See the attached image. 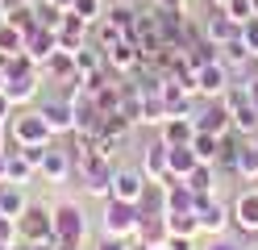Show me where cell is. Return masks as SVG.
Wrapping results in <instances>:
<instances>
[{"instance_id":"obj_1","label":"cell","mask_w":258,"mask_h":250,"mask_svg":"<svg viewBox=\"0 0 258 250\" xmlns=\"http://www.w3.org/2000/svg\"><path fill=\"white\" fill-rule=\"evenodd\" d=\"M50 217H54L58 250H84V242H88V213H84V205H75V200H54Z\"/></svg>"},{"instance_id":"obj_2","label":"cell","mask_w":258,"mask_h":250,"mask_svg":"<svg viewBox=\"0 0 258 250\" xmlns=\"http://www.w3.org/2000/svg\"><path fill=\"white\" fill-rule=\"evenodd\" d=\"M112 171H117V163L104 159L100 150H88V155L75 163L79 188H84V196H96V200H108V192H112Z\"/></svg>"},{"instance_id":"obj_3","label":"cell","mask_w":258,"mask_h":250,"mask_svg":"<svg viewBox=\"0 0 258 250\" xmlns=\"http://www.w3.org/2000/svg\"><path fill=\"white\" fill-rule=\"evenodd\" d=\"M9 142H13V146H50V142H54V133H50V125H46V117H42L38 105L13 113V121H9Z\"/></svg>"},{"instance_id":"obj_4","label":"cell","mask_w":258,"mask_h":250,"mask_svg":"<svg viewBox=\"0 0 258 250\" xmlns=\"http://www.w3.org/2000/svg\"><path fill=\"white\" fill-rule=\"evenodd\" d=\"M142 213L138 205H129V200H104V209H100V229L108 233V238H134L138 225H142Z\"/></svg>"},{"instance_id":"obj_5","label":"cell","mask_w":258,"mask_h":250,"mask_svg":"<svg viewBox=\"0 0 258 250\" xmlns=\"http://www.w3.org/2000/svg\"><path fill=\"white\" fill-rule=\"evenodd\" d=\"M225 105H229V117H233V129L241 133V138H250V133L258 129V109L250 100V79H233L229 88H225Z\"/></svg>"},{"instance_id":"obj_6","label":"cell","mask_w":258,"mask_h":250,"mask_svg":"<svg viewBox=\"0 0 258 250\" xmlns=\"http://www.w3.org/2000/svg\"><path fill=\"white\" fill-rule=\"evenodd\" d=\"M17 242H50V246H58L50 205H38V200H29V209L17 217Z\"/></svg>"},{"instance_id":"obj_7","label":"cell","mask_w":258,"mask_h":250,"mask_svg":"<svg viewBox=\"0 0 258 250\" xmlns=\"http://www.w3.org/2000/svg\"><path fill=\"white\" fill-rule=\"evenodd\" d=\"M196 217H200V233L204 238H217V233H229L233 225V213L229 205L213 192V196H196Z\"/></svg>"},{"instance_id":"obj_8","label":"cell","mask_w":258,"mask_h":250,"mask_svg":"<svg viewBox=\"0 0 258 250\" xmlns=\"http://www.w3.org/2000/svg\"><path fill=\"white\" fill-rule=\"evenodd\" d=\"M42 83H46L42 67H25V71H13V75H9L5 92H9V100H13L17 109H29V105L42 96Z\"/></svg>"},{"instance_id":"obj_9","label":"cell","mask_w":258,"mask_h":250,"mask_svg":"<svg viewBox=\"0 0 258 250\" xmlns=\"http://www.w3.org/2000/svg\"><path fill=\"white\" fill-rule=\"evenodd\" d=\"M229 213H233V229L246 233V238H258V188H241L229 200Z\"/></svg>"},{"instance_id":"obj_10","label":"cell","mask_w":258,"mask_h":250,"mask_svg":"<svg viewBox=\"0 0 258 250\" xmlns=\"http://www.w3.org/2000/svg\"><path fill=\"white\" fill-rule=\"evenodd\" d=\"M204 38L213 42V46H225V42H233L237 33H241V25L229 17V9L225 5H208V13H204Z\"/></svg>"},{"instance_id":"obj_11","label":"cell","mask_w":258,"mask_h":250,"mask_svg":"<svg viewBox=\"0 0 258 250\" xmlns=\"http://www.w3.org/2000/svg\"><path fill=\"white\" fill-rule=\"evenodd\" d=\"M38 109H42V117H46V125H50L54 138H62V133H71V129H75V105H71V96L38 100Z\"/></svg>"},{"instance_id":"obj_12","label":"cell","mask_w":258,"mask_h":250,"mask_svg":"<svg viewBox=\"0 0 258 250\" xmlns=\"http://www.w3.org/2000/svg\"><path fill=\"white\" fill-rule=\"evenodd\" d=\"M142 192H146V175H142V167H121L112 171V200H129V205H138Z\"/></svg>"},{"instance_id":"obj_13","label":"cell","mask_w":258,"mask_h":250,"mask_svg":"<svg viewBox=\"0 0 258 250\" xmlns=\"http://www.w3.org/2000/svg\"><path fill=\"white\" fill-rule=\"evenodd\" d=\"M38 175H42L46 183H67V179L75 175V159H71V150L50 142V150H46V159H42V167H38Z\"/></svg>"},{"instance_id":"obj_14","label":"cell","mask_w":258,"mask_h":250,"mask_svg":"<svg viewBox=\"0 0 258 250\" xmlns=\"http://www.w3.org/2000/svg\"><path fill=\"white\" fill-rule=\"evenodd\" d=\"M196 129H208V133H229L233 129V117H229V105L217 96V100H200V109H196Z\"/></svg>"},{"instance_id":"obj_15","label":"cell","mask_w":258,"mask_h":250,"mask_svg":"<svg viewBox=\"0 0 258 250\" xmlns=\"http://www.w3.org/2000/svg\"><path fill=\"white\" fill-rule=\"evenodd\" d=\"M138 167H142V175H146V179H154V183H171V171H167V142H163V138L146 142V146H142Z\"/></svg>"},{"instance_id":"obj_16","label":"cell","mask_w":258,"mask_h":250,"mask_svg":"<svg viewBox=\"0 0 258 250\" xmlns=\"http://www.w3.org/2000/svg\"><path fill=\"white\" fill-rule=\"evenodd\" d=\"M196 83H200V100H217L233 83V75H229V67L217 59V63H204L200 71H196Z\"/></svg>"},{"instance_id":"obj_17","label":"cell","mask_w":258,"mask_h":250,"mask_svg":"<svg viewBox=\"0 0 258 250\" xmlns=\"http://www.w3.org/2000/svg\"><path fill=\"white\" fill-rule=\"evenodd\" d=\"M217 59H221L225 67H229V75H233V79H250V75H254V71H250V63H254V55L246 50V42H241V33H237L233 42H225V46H217Z\"/></svg>"},{"instance_id":"obj_18","label":"cell","mask_w":258,"mask_h":250,"mask_svg":"<svg viewBox=\"0 0 258 250\" xmlns=\"http://www.w3.org/2000/svg\"><path fill=\"white\" fill-rule=\"evenodd\" d=\"M54 38H58V50H67V55H75V50H84L88 46V38H92V29L79 21V17L67 9V21H62L58 29H54Z\"/></svg>"},{"instance_id":"obj_19","label":"cell","mask_w":258,"mask_h":250,"mask_svg":"<svg viewBox=\"0 0 258 250\" xmlns=\"http://www.w3.org/2000/svg\"><path fill=\"white\" fill-rule=\"evenodd\" d=\"M237 150H241V133L229 129V133H221V146H217V171L221 179H237Z\"/></svg>"},{"instance_id":"obj_20","label":"cell","mask_w":258,"mask_h":250,"mask_svg":"<svg viewBox=\"0 0 258 250\" xmlns=\"http://www.w3.org/2000/svg\"><path fill=\"white\" fill-rule=\"evenodd\" d=\"M34 175H38V167H29V163H25V155L9 142V146H5V183L29 188V179H34Z\"/></svg>"},{"instance_id":"obj_21","label":"cell","mask_w":258,"mask_h":250,"mask_svg":"<svg viewBox=\"0 0 258 250\" xmlns=\"http://www.w3.org/2000/svg\"><path fill=\"white\" fill-rule=\"evenodd\" d=\"M54 50H58V38H54V29H46V25H38V29H29V33H25V55L34 59L38 67H42L46 59H50Z\"/></svg>"},{"instance_id":"obj_22","label":"cell","mask_w":258,"mask_h":250,"mask_svg":"<svg viewBox=\"0 0 258 250\" xmlns=\"http://www.w3.org/2000/svg\"><path fill=\"white\" fill-rule=\"evenodd\" d=\"M158 138L167 146H187L196 138V117H167V121L158 125Z\"/></svg>"},{"instance_id":"obj_23","label":"cell","mask_w":258,"mask_h":250,"mask_svg":"<svg viewBox=\"0 0 258 250\" xmlns=\"http://www.w3.org/2000/svg\"><path fill=\"white\" fill-rule=\"evenodd\" d=\"M42 75L50 79V83H71V79H79V71H75V55H67V50H54V55L42 63Z\"/></svg>"},{"instance_id":"obj_24","label":"cell","mask_w":258,"mask_h":250,"mask_svg":"<svg viewBox=\"0 0 258 250\" xmlns=\"http://www.w3.org/2000/svg\"><path fill=\"white\" fill-rule=\"evenodd\" d=\"M117 113L125 117V121H134V125H142V88H138V79H121Z\"/></svg>"},{"instance_id":"obj_25","label":"cell","mask_w":258,"mask_h":250,"mask_svg":"<svg viewBox=\"0 0 258 250\" xmlns=\"http://www.w3.org/2000/svg\"><path fill=\"white\" fill-rule=\"evenodd\" d=\"M196 150H191V142L187 146H167V171H171V179H187L191 171H196Z\"/></svg>"},{"instance_id":"obj_26","label":"cell","mask_w":258,"mask_h":250,"mask_svg":"<svg viewBox=\"0 0 258 250\" xmlns=\"http://www.w3.org/2000/svg\"><path fill=\"white\" fill-rule=\"evenodd\" d=\"M183 183H187L196 196H213V192H217V183H221V171H217L213 163H196V171H191Z\"/></svg>"},{"instance_id":"obj_27","label":"cell","mask_w":258,"mask_h":250,"mask_svg":"<svg viewBox=\"0 0 258 250\" xmlns=\"http://www.w3.org/2000/svg\"><path fill=\"white\" fill-rule=\"evenodd\" d=\"M25 209H29V192H25V188H17V183H0V213L17 221Z\"/></svg>"},{"instance_id":"obj_28","label":"cell","mask_w":258,"mask_h":250,"mask_svg":"<svg viewBox=\"0 0 258 250\" xmlns=\"http://www.w3.org/2000/svg\"><path fill=\"white\" fill-rule=\"evenodd\" d=\"M138 209L146 213V217H163V213H167V183H154V179H146V192H142Z\"/></svg>"},{"instance_id":"obj_29","label":"cell","mask_w":258,"mask_h":250,"mask_svg":"<svg viewBox=\"0 0 258 250\" xmlns=\"http://www.w3.org/2000/svg\"><path fill=\"white\" fill-rule=\"evenodd\" d=\"M191 209H196V192L183 179H171L167 183V213H191Z\"/></svg>"},{"instance_id":"obj_30","label":"cell","mask_w":258,"mask_h":250,"mask_svg":"<svg viewBox=\"0 0 258 250\" xmlns=\"http://www.w3.org/2000/svg\"><path fill=\"white\" fill-rule=\"evenodd\" d=\"M163 221H167V233L200 238V217H196V209H191V213H163Z\"/></svg>"},{"instance_id":"obj_31","label":"cell","mask_w":258,"mask_h":250,"mask_svg":"<svg viewBox=\"0 0 258 250\" xmlns=\"http://www.w3.org/2000/svg\"><path fill=\"white\" fill-rule=\"evenodd\" d=\"M237 179L258 183V150L250 146V138H241V150H237Z\"/></svg>"},{"instance_id":"obj_32","label":"cell","mask_w":258,"mask_h":250,"mask_svg":"<svg viewBox=\"0 0 258 250\" xmlns=\"http://www.w3.org/2000/svg\"><path fill=\"white\" fill-rule=\"evenodd\" d=\"M75 71H79V75H96V71H104V50L96 46V42H88L84 50H75Z\"/></svg>"},{"instance_id":"obj_33","label":"cell","mask_w":258,"mask_h":250,"mask_svg":"<svg viewBox=\"0 0 258 250\" xmlns=\"http://www.w3.org/2000/svg\"><path fill=\"white\" fill-rule=\"evenodd\" d=\"M13 55H25V33L17 25H0V59H13Z\"/></svg>"},{"instance_id":"obj_34","label":"cell","mask_w":258,"mask_h":250,"mask_svg":"<svg viewBox=\"0 0 258 250\" xmlns=\"http://www.w3.org/2000/svg\"><path fill=\"white\" fill-rule=\"evenodd\" d=\"M138 238L146 242V246H163V242H167V221H163V217H142Z\"/></svg>"},{"instance_id":"obj_35","label":"cell","mask_w":258,"mask_h":250,"mask_svg":"<svg viewBox=\"0 0 258 250\" xmlns=\"http://www.w3.org/2000/svg\"><path fill=\"white\" fill-rule=\"evenodd\" d=\"M104 9H108V0H75V5H71V13H75L88 29H92L96 21H104Z\"/></svg>"},{"instance_id":"obj_36","label":"cell","mask_w":258,"mask_h":250,"mask_svg":"<svg viewBox=\"0 0 258 250\" xmlns=\"http://www.w3.org/2000/svg\"><path fill=\"white\" fill-rule=\"evenodd\" d=\"M217 146H221L217 133L196 129V138H191V150H196V159H200V163H217Z\"/></svg>"},{"instance_id":"obj_37","label":"cell","mask_w":258,"mask_h":250,"mask_svg":"<svg viewBox=\"0 0 258 250\" xmlns=\"http://www.w3.org/2000/svg\"><path fill=\"white\" fill-rule=\"evenodd\" d=\"M200 250H246V233H217V238H208V246H200Z\"/></svg>"},{"instance_id":"obj_38","label":"cell","mask_w":258,"mask_h":250,"mask_svg":"<svg viewBox=\"0 0 258 250\" xmlns=\"http://www.w3.org/2000/svg\"><path fill=\"white\" fill-rule=\"evenodd\" d=\"M225 9H229V17H233L237 25H246L250 17H258V13H254V5H250V0H229V5H225Z\"/></svg>"},{"instance_id":"obj_39","label":"cell","mask_w":258,"mask_h":250,"mask_svg":"<svg viewBox=\"0 0 258 250\" xmlns=\"http://www.w3.org/2000/svg\"><path fill=\"white\" fill-rule=\"evenodd\" d=\"M241 42H246V50H250L254 63H258V17H250V21L241 25Z\"/></svg>"},{"instance_id":"obj_40","label":"cell","mask_w":258,"mask_h":250,"mask_svg":"<svg viewBox=\"0 0 258 250\" xmlns=\"http://www.w3.org/2000/svg\"><path fill=\"white\" fill-rule=\"evenodd\" d=\"M0 246H17V221L0 217Z\"/></svg>"},{"instance_id":"obj_41","label":"cell","mask_w":258,"mask_h":250,"mask_svg":"<svg viewBox=\"0 0 258 250\" xmlns=\"http://www.w3.org/2000/svg\"><path fill=\"white\" fill-rule=\"evenodd\" d=\"M17 150L25 155L29 167H42V159H46V150H50V146H17Z\"/></svg>"},{"instance_id":"obj_42","label":"cell","mask_w":258,"mask_h":250,"mask_svg":"<svg viewBox=\"0 0 258 250\" xmlns=\"http://www.w3.org/2000/svg\"><path fill=\"white\" fill-rule=\"evenodd\" d=\"M13 113H17V105H13V100H9V92H0V121H13Z\"/></svg>"},{"instance_id":"obj_43","label":"cell","mask_w":258,"mask_h":250,"mask_svg":"<svg viewBox=\"0 0 258 250\" xmlns=\"http://www.w3.org/2000/svg\"><path fill=\"white\" fill-rule=\"evenodd\" d=\"M125 242L129 238H108V233H104V238L96 242V250H125Z\"/></svg>"},{"instance_id":"obj_44","label":"cell","mask_w":258,"mask_h":250,"mask_svg":"<svg viewBox=\"0 0 258 250\" xmlns=\"http://www.w3.org/2000/svg\"><path fill=\"white\" fill-rule=\"evenodd\" d=\"M158 9H175V13H183V9H187V0H158Z\"/></svg>"},{"instance_id":"obj_45","label":"cell","mask_w":258,"mask_h":250,"mask_svg":"<svg viewBox=\"0 0 258 250\" xmlns=\"http://www.w3.org/2000/svg\"><path fill=\"white\" fill-rule=\"evenodd\" d=\"M17 9H21V0H0V13H5V17L17 13Z\"/></svg>"},{"instance_id":"obj_46","label":"cell","mask_w":258,"mask_h":250,"mask_svg":"<svg viewBox=\"0 0 258 250\" xmlns=\"http://www.w3.org/2000/svg\"><path fill=\"white\" fill-rule=\"evenodd\" d=\"M125 250H150V246H146V242H142V238H138V233H134V238H129V242H125Z\"/></svg>"},{"instance_id":"obj_47","label":"cell","mask_w":258,"mask_h":250,"mask_svg":"<svg viewBox=\"0 0 258 250\" xmlns=\"http://www.w3.org/2000/svg\"><path fill=\"white\" fill-rule=\"evenodd\" d=\"M250 100H254V109H258V71L250 75Z\"/></svg>"},{"instance_id":"obj_48","label":"cell","mask_w":258,"mask_h":250,"mask_svg":"<svg viewBox=\"0 0 258 250\" xmlns=\"http://www.w3.org/2000/svg\"><path fill=\"white\" fill-rule=\"evenodd\" d=\"M5 83H9V67H5V59H0V92H5Z\"/></svg>"},{"instance_id":"obj_49","label":"cell","mask_w":258,"mask_h":250,"mask_svg":"<svg viewBox=\"0 0 258 250\" xmlns=\"http://www.w3.org/2000/svg\"><path fill=\"white\" fill-rule=\"evenodd\" d=\"M5 146H9V125L0 121V150H5Z\"/></svg>"},{"instance_id":"obj_50","label":"cell","mask_w":258,"mask_h":250,"mask_svg":"<svg viewBox=\"0 0 258 250\" xmlns=\"http://www.w3.org/2000/svg\"><path fill=\"white\" fill-rule=\"evenodd\" d=\"M50 5H58V9H71V5H75V0H50Z\"/></svg>"},{"instance_id":"obj_51","label":"cell","mask_w":258,"mask_h":250,"mask_svg":"<svg viewBox=\"0 0 258 250\" xmlns=\"http://www.w3.org/2000/svg\"><path fill=\"white\" fill-rule=\"evenodd\" d=\"M0 183H5V150H0Z\"/></svg>"},{"instance_id":"obj_52","label":"cell","mask_w":258,"mask_h":250,"mask_svg":"<svg viewBox=\"0 0 258 250\" xmlns=\"http://www.w3.org/2000/svg\"><path fill=\"white\" fill-rule=\"evenodd\" d=\"M246 250H258V238H246Z\"/></svg>"},{"instance_id":"obj_53","label":"cell","mask_w":258,"mask_h":250,"mask_svg":"<svg viewBox=\"0 0 258 250\" xmlns=\"http://www.w3.org/2000/svg\"><path fill=\"white\" fill-rule=\"evenodd\" d=\"M250 146H254V150H258V129H254V133H250Z\"/></svg>"},{"instance_id":"obj_54","label":"cell","mask_w":258,"mask_h":250,"mask_svg":"<svg viewBox=\"0 0 258 250\" xmlns=\"http://www.w3.org/2000/svg\"><path fill=\"white\" fill-rule=\"evenodd\" d=\"M208 5H229V0H208Z\"/></svg>"},{"instance_id":"obj_55","label":"cell","mask_w":258,"mask_h":250,"mask_svg":"<svg viewBox=\"0 0 258 250\" xmlns=\"http://www.w3.org/2000/svg\"><path fill=\"white\" fill-rule=\"evenodd\" d=\"M21 5H42V0H21Z\"/></svg>"},{"instance_id":"obj_56","label":"cell","mask_w":258,"mask_h":250,"mask_svg":"<svg viewBox=\"0 0 258 250\" xmlns=\"http://www.w3.org/2000/svg\"><path fill=\"white\" fill-rule=\"evenodd\" d=\"M142 5H158V0H142Z\"/></svg>"},{"instance_id":"obj_57","label":"cell","mask_w":258,"mask_h":250,"mask_svg":"<svg viewBox=\"0 0 258 250\" xmlns=\"http://www.w3.org/2000/svg\"><path fill=\"white\" fill-rule=\"evenodd\" d=\"M250 5H254V13H258V0H250Z\"/></svg>"},{"instance_id":"obj_58","label":"cell","mask_w":258,"mask_h":250,"mask_svg":"<svg viewBox=\"0 0 258 250\" xmlns=\"http://www.w3.org/2000/svg\"><path fill=\"white\" fill-rule=\"evenodd\" d=\"M0 250H17V246H0Z\"/></svg>"},{"instance_id":"obj_59","label":"cell","mask_w":258,"mask_h":250,"mask_svg":"<svg viewBox=\"0 0 258 250\" xmlns=\"http://www.w3.org/2000/svg\"><path fill=\"white\" fill-rule=\"evenodd\" d=\"M150 250H167V246H150Z\"/></svg>"},{"instance_id":"obj_60","label":"cell","mask_w":258,"mask_h":250,"mask_svg":"<svg viewBox=\"0 0 258 250\" xmlns=\"http://www.w3.org/2000/svg\"><path fill=\"white\" fill-rule=\"evenodd\" d=\"M0 25H5V13H0Z\"/></svg>"},{"instance_id":"obj_61","label":"cell","mask_w":258,"mask_h":250,"mask_svg":"<svg viewBox=\"0 0 258 250\" xmlns=\"http://www.w3.org/2000/svg\"><path fill=\"white\" fill-rule=\"evenodd\" d=\"M134 5H138V0H134Z\"/></svg>"},{"instance_id":"obj_62","label":"cell","mask_w":258,"mask_h":250,"mask_svg":"<svg viewBox=\"0 0 258 250\" xmlns=\"http://www.w3.org/2000/svg\"><path fill=\"white\" fill-rule=\"evenodd\" d=\"M0 217H5V213H0Z\"/></svg>"}]
</instances>
